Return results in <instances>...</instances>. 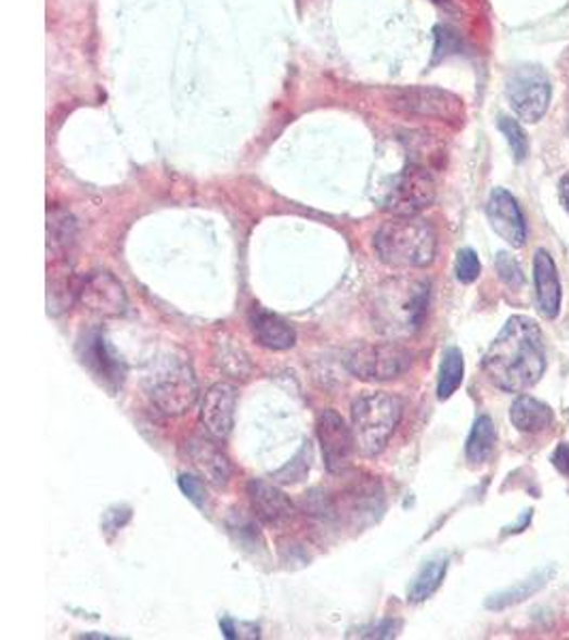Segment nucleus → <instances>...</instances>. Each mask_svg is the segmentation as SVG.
Returning a JSON list of instances; mask_svg holds the SVG:
<instances>
[{"mask_svg": "<svg viewBox=\"0 0 569 640\" xmlns=\"http://www.w3.org/2000/svg\"><path fill=\"white\" fill-rule=\"evenodd\" d=\"M482 368L491 383L507 393H522L542 381L546 372L544 335L527 317H512L489 346Z\"/></svg>", "mask_w": 569, "mask_h": 640, "instance_id": "obj_1", "label": "nucleus"}, {"mask_svg": "<svg viewBox=\"0 0 569 640\" xmlns=\"http://www.w3.org/2000/svg\"><path fill=\"white\" fill-rule=\"evenodd\" d=\"M431 284L423 278H392L376 293L374 320L379 333L390 340L412 337L421 331L429 312Z\"/></svg>", "mask_w": 569, "mask_h": 640, "instance_id": "obj_2", "label": "nucleus"}, {"mask_svg": "<svg viewBox=\"0 0 569 640\" xmlns=\"http://www.w3.org/2000/svg\"><path fill=\"white\" fill-rule=\"evenodd\" d=\"M379 260L397 269H423L438 253V233L421 216H392L374 238Z\"/></svg>", "mask_w": 569, "mask_h": 640, "instance_id": "obj_3", "label": "nucleus"}, {"mask_svg": "<svg viewBox=\"0 0 569 640\" xmlns=\"http://www.w3.org/2000/svg\"><path fill=\"white\" fill-rule=\"evenodd\" d=\"M403 404L390 393L361 395L352 406V436L363 457H378L399 427Z\"/></svg>", "mask_w": 569, "mask_h": 640, "instance_id": "obj_4", "label": "nucleus"}, {"mask_svg": "<svg viewBox=\"0 0 569 640\" xmlns=\"http://www.w3.org/2000/svg\"><path fill=\"white\" fill-rule=\"evenodd\" d=\"M145 393L152 404L169 414L182 417L198 399V384L189 361L182 357H160L145 374Z\"/></svg>", "mask_w": 569, "mask_h": 640, "instance_id": "obj_5", "label": "nucleus"}, {"mask_svg": "<svg viewBox=\"0 0 569 640\" xmlns=\"http://www.w3.org/2000/svg\"><path fill=\"white\" fill-rule=\"evenodd\" d=\"M506 97L518 120L538 125L553 99L551 77L540 64H520L507 77Z\"/></svg>", "mask_w": 569, "mask_h": 640, "instance_id": "obj_6", "label": "nucleus"}, {"mask_svg": "<svg viewBox=\"0 0 569 640\" xmlns=\"http://www.w3.org/2000/svg\"><path fill=\"white\" fill-rule=\"evenodd\" d=\"M390 107L403 116L440 120L445 125H463L465 105L463 101L436 86H405L397 88L388 97Z\"/></svg>", "mask_w": 569, "mask_h": 640, "instance_id": "obj_7", "label": "nucleus"}, {"mask_svg": "<svg viewBox=\"0 0 569 640\" xmlns=\"http://www.w3.org/2000/svg\"><path fill=\"white\" fill-rule=\"evenodd\" d=\"M346 370L359 381H392L408 372L412 355L392 342H365L346 353Z\"/></svg>", "mask_w": 569, "mask_h": 640, "instance_id": "obj_8", "label": "nucleus"}, {"mask_svg": "<svg viewBox=\"0 0 569 640\" xmlns=\"http://www.w3.org/2000/svg\"><path fill=\"white\" fill-rule=\"evenodd\" d=\"M438 194L436 180L423 165L410 163L399 171L382 199V209L392 216H418L431 207Z\"/></svg>", "mask_w": 569, "mask_h": 640, "instance_id": "obj_9", "label": "nucleus"}, {"mask_svg": "<svg viewBox=\"0 0 569 640\" xmlns=\"http://www.w3.org/2000/svg\"><path fill=\"white\" fill-rule=\"evenodd\" d=\"M77 304L99 319H120L128 308L127 291L109 271H92L77 289Z\"/></svg>", "mask_w": 569, "mask_h": 640, "instance_id": "obj_10", "label": "nucleus"}, {"mask_svg": "<svg viewBox=\"0 0 569 640\" xmlns=\"http://www.w3.org/2000/svg\"><path fill=\"white\" fill-rule=\"evenodd\" d=\"M318 440L322 448L324 465L331 474H344L352 465L357 450L352 427L335 410H322L318 417Z\"/></svg>", "mask_w": 569, "mask_h": 640, "instance_id": "obj_11", "label": "nucleus"}, {"mask_svg": "<svg viewBox=\"0 0 569 640\" xmlns=\"http://www.w3.org/2000/svg\"><path fill=\"white\" fill-rule=\"evenodd\" d=\"M237 410V388L218 383L207 388L201 404V425L214 440H224L233 432Z\"/></svg>", "mask_w": 569, "mask_h": 640, "instance_id": "obj_12", "label": "nucleus"}, {"mask_svg": "<svg viewBox=\"0 0 569 640\" xmlns=\"http://www.w3.org/2000/svg\"><path fill=\"white\" fill-rule=\"evenodd\" d=\"M487 218L493 231L514 248H522L527 244V222L518 201L506 191L495 189L487 201Z\"/></svg>", "mask_w": 569, "mask_h": 640, "instance_id": "obj_13", "label": "nucleus"}, {"mask_svg": "<svg viewBox=\"0 0 569 640\" xmlns=\"http://www.w3.org/2000/svg\"><path fill=\"white\" fill-rule=\"evenodd\" d=\"M248 498H250L254 514L267 525H284L297 512L293 500L282 489H277L275 485L267 481H256V478L250 481Z\"/></svg>", "mask_w": 569, "mask_h": 640, "instance_id": "obj_14", "label": "nucleus"}, {"mask_svg": "<svg viewBox=\"0 0 569 640\" xmlns=\"http://www.w3.org/2000/svg\"><path fill=\"white\" fill-rule=\"evenodd\" d=\"M533 280L538 295V310L544 319H557L561 310V282L557 265L546 251H538L533 258Z\"/></svg>", "mask_w": 569, "mask_h": 640, "instance_id": "obj_15", "label": "nucleus"}, {"mask_svg": "<svg viewBox=\"0 0 569 640\" xmlns=\"http://www.w3.org/2000/svg\"><path fill=\"white\" fill-rule=\"evenodd\" d=\"M192 468L214 487H224L231 481V461L229 457L207 438H192L186 443Z\"/></svg>", "mask_w": 569, "mask_h": 640, "instance_id": "obj_16", "label": "nucleus"}, {"mask_svg": "<svg viewBox=\"0 0 569 640\" xmlns=\"http://www.w3.org/2000/svg\"><path fill=\"white\" fill-rule=\"evenodd\" d=\"M81 357H83V363L96 376H101L105 383L118 384L125 381L127 368L101 333H92L83 340V355Z\"/></svg>", "mask_w": 569, "mask_h": 640, "instance_id": "obj_17", "label": "nucleus"}, {"mask_svg": "<svg viewBox=\"0 0 569 640\" xmlns=\"http://www.w3.org/2000/svg\"><path fill=\"white\" fill-rule=\"evenodd\" d=\"M250 324H253L256 342L269 350H288L297 342V333L288 320L273 312H267L262 308H254Z\"/></svg>", "mask_w": 569, "mask_h": 640, "instance_id": "obj_18", "label": "nucleus"}, {"mask_svg": "<svg viewBox=\"0 0 569 640\" xmlns=\"http://www.w3.org/2000/svg\"><path fill=\"white\" fill-rule=\"evenodd\" d=\"M509 421L522 434H540L553 425L555 414H553V408L546 406L544 401L531 395H520L512 404Z\"/></svg>", "mask_w": 569, "mask_h": 640, "instance_id": "obj_19", "label": "nucleus"}, {"mask_svg": "<svg viewBox=\"0 0 569 640\" xmlns=\"http://www.w3.org/2000/svg\"><path fill=\"white\" fill-rule=\"evenodd\" d=\"M77 242V220L63 207L48 209V256L64 260Z\"/></svg>", "mask_w": 569, "mask_h": 640, "instance_id": "obj_20", "label": "nucleus"}, {"mask_svg": "<svg viewBox=\"0 0 569 640\" xmlns=\"http://www.w3.org/2000/svg\"><path fill=\"white\" fill-rule=\"evenodd\" d=\"M495 445H497V430H495L493 419L487 414L478 417L471 427V434L467 438V445H465L467 459L471 463H484L493 455Z\"/></svg>", "mask_w": 569, "mask_h": 640, "instance_id": "obj_21", "label": "nucleus"}, {"mask_svg": "<svg viewBox=\"0 0 569 640\" xmlns=\"http://www.w3.org/2000/svg\"><path fill=\"white\" fill-rule=\"evenodd\" d=\"M445 573H448V560L445 558H436V560L427 562L423 566V571L414 578V583H412V587L408 591V600L414 602V604L429 600L440 589Z\"/></svg>", "mask_w": 569, "mask_h": 640, "instance_id": "obj_22", "label": "nucleus"}, {"mask_svg": "<svg viewBox=\"0 0 569 640\" xmlns=\"http://www.w3.org/2000/svg\"><path fill=\"white\" fill-rule=\"evenodd\" d=\"M548 578H551V571H548V568H546V571H540V573H535V575L529 576V578H525V580H520L518 585L509 587L506 591H500V593L491 596V598L487 600V606L493 609V611H502V609H507V606H512V604L525 602L527 598H531L533 593H538V591L548 583Z\"/></svg>", "mask_w": 569, "mask_h": 640, "instance_id": "obj_23", "label": "nucleus"}, {"mask_svg": "<svg viewBox=\"0 0 569 640\" xmlns=\"http://www.w3.org/2000/svg\"><path fill=\"white\" fill-rule=\"evenodd\" d=\"M463 376H465L463 353L458 348H445L442 366H440V379H438V397L442 401L450 399L463 383Z\"/></svg>", "mask_w": 569, "mask_h": 640, "instance_id": "obj_24", "label": "nucleus"}, {"mask_svg": "<svg viewBox=\"0 0 569 640\" xmlns=\"http://www.w3.org/2000/svg\"><path fill=\"white\" fill-rule=\"evenodd\" d=\"M310 465H312V445L303 443V447L295 455V459L273 474V481L282 483V485L301 483L306 478V474L310 472Z\"/></svg>", "mask_w": 569, "mask_h": 640, "instance_id": "obj_25", "label": "nucleus"}, {"mask_svg": "<svg viewBox=\"0 0 569 640\" xmlns=\"http://www.w3.org/2000/svg\"><path fill=\"white\" fill-rule=\"evenodd\" d=\"M497 128L504 132L507 145H509L516 163H522L527 158V154H529V139H527V132L520 127V123L509 118V116H500Z\"/></svg>", "mask_w": 569, "mask_h": 640, "instance_id": "obj_26", "label": "nucleus"}, {"mask_svg": "<svg viewBox=\"0 0 569 640\" xmlns=\"http://www.w3.org/2000/svg\"><path fill=\"white\" fill-rule=\"evenodd\" d=\"M454 271H456L458 282L471 284V282H476L480 278V258L471 248H463L456 256Z\"/></svg>", "mask_w": 569, "mask_h": 640, "instance_id": "obj_27", "label": "nucleus"}, {"mask_svg": "<svg viewBox=\"0 0 569 640\" xmlns=\"http://www.w3.org/2000/svg\"><path fill=\"white\" fill-rule=\"evenodd\" d=\"M495 267L500 278L506 282L509 289H520L525 284V273L520 269V265L516 263V258L507 253H500L495 258Z\"/></svg>", "mask_w": 569, "mask_h": 640, "instance_id": "obj_28", "label": "nucleus"}, {"mask_svg": "<svg viewBox=\"0 0 569 640\" xmlns=\"http://www.w3.org/2000/svg\"><path fill=\"white\" fill-rule=\"evenodd\" d=\"M180 489L194 507L205 509V504H207V487L198 476L182 474L180 476Z\"/></svg>", "mask_w": 569, "mask_h": 640, "instance_id": "obj_29", "label": "nucleus"}, {"mask_svg": "<svg viewBox=\"0 0 569 640\" xmlns=\"http://www.w3.org/2000/svg\"><path fill=\"white\" fill-rule=\"evenodd\" d=\"M553 465L569 478V443L559 445L553 455Z\"/></svg>", "mask_w": 569, "mask_h": 640, "instance_id": "obj_30", "label": "nucleus"}, {"mask_svg": "<svg viewBox=\"0 0 569 640\" xmlns=\"http://www.w3.org/2000/svg\"><path fill=\"white\" fill-rule=\"evenodd\" d=\"M559 194H561V203H564V207L568 209L569 214V176L568 178H564V180H561V187H559Z\"/></svg>", "mask_w": 569, "mask_h": 640, "instance_id": "obj_31", "label": "nucleus"}, {"mask_svg": "<svg viewBox=\"0 0 569 640\" xmlns=\"http://www.w3.org/2000/svg\"><path fill=\"white\" fill-rule=\"evenodd\" d=\"M81 639H99V640H109L112 637H107V635H83Z\"/></svg>", "mask_w": 569, "mask_h": 640, "instance_id": "obj_32", "label": "nucleus"}]
</instances>
